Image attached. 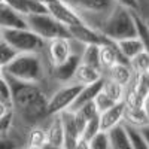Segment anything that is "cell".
I'll list each match as a JSON object with an SVG mask.
<instances>
[{"label":"cell","instance_id":"6da1fadb","mask_svg":"<svg viewBox=\"0 0 149 149\" xmlns=\"http://www.w3.org/2000/svg\"><path fill=\"white\" fill-rule=\"evenodd\" d=\"M72 8L88 26L100 30L106 18L118 5L116 0H61Z\"/></svg>","mask_w":149,"mask_h":149},{"label":"cell","instance_id":"7a4b0ae2","mask_svg":"<svg viewBox=\"0 0 149 149\" xmlns=\"http://www.w3.org/2000/svg\"><path fill=\"white\" fill-rule=\"evenodd\" d=\"M100 31L113 42L128 39V37H136L137 36V27H136L131 9L118 3L116 8L112 10V14L103 22Z\"/></svg>","mask_w":149,"mask_h":149},{"label":"cell","instance_id":"3957f363","mask_svg":"<svg viewBox=\"0 0 149 149\" xmlns=\"http://www.w3.org/2000/svg\"><path fill=\"white\" fill-rule=\"evenodd\" d=\"M26 19H27V27L46 40L55 39V37H70L67 26H64L63 22L54 18L49 12L29 14L26 15Z\"/></svg>","mask_w":149,"mask_h":149},{"label":"cell","instance_id":"277c9868","mask_svg":"<svg viewBox=\"0 0 149 149\" xmlns=\"http://www.w3.org/2000/svg\"><path fill=\"white\" fill-rule=\"evenodd\" d=\"M3 37L18 52H43L46 49V39L26 29H2Z\"/></svg>","mask_w":149,"mask_h":149},{"label":"cell","instance_id":"5b68a950","mask_svg":"<svg viewBox=\"0 0 149 149\" xmlns=\"http://www.w3.org/2000/svg\"><path fill=\"white\" fill-rule=\"evenodd\" d=\"M82 86L84 85H79L76 82H67L57 86L52 91V94L49 95V102H48L49 115H57L60 112L69 109V106L73 103V100L82 90Z\"/></svg>","mask_w":149,"mask_h":149},{"label":"cell","instance_id":"8992f818","mask_svg":"<svg viewBox=\"0 0 149 149\" xmlns=\"http://www.w3.org/2000/svg\"><path fill=\"white\" fill-rule=\"evenodd\" d=\"M67 30H69V33H70V37L84 42L85 45H90V43H94V45H104V43L113 42V40H110L109 37H106L100 30H97V29L88 26V24H85V22L73 24V26H67Z\"/></svg>","mask_w":149,"mask_h":149},{"label":"cell","instance_id":"52a82bcc","mask_svg":"<svg viewBox=\"0 0 149 149\" xmlns=\"http://www.w3.org/2000/svg\"><path fill=\"white\" fill-rule=\"evenodd\" d=\"M81 54H70L69 58L51 70V81L55 86H60L61 84H67L72 82L74 72H76L78 66L81 64Z\"/></svg>","mask_w":149,"mask_h":149},{"label":"cell","instance_id":"ba28073f","mask_svg":"<svg viewBox=\"0 0 149 149\" xmlns=\"http://www.w3.org/2000/svg\"><path fill=\"white\" fill-rule=\"evenodd\" d=\"M45 52L48 55L49 63L52 67L64 63L72 54L70 51V37H55V39L46 40V49Z\"/></svg>","mask_w":149,"mask_h":149},{"label":"cell","instance_id":"9c48e42d","mask_svg":"<svg viewBox=\"0 0 149 149\" xmlns=\"http://www.w3.org/2000/svg\"><path fill=\"white\" fill-rule=\"evenodd\" d=\"M46 8L49 14L54 18H57L60 22H63L64 26H73V24L84 22L76 12L72 8H69L64 2H61V0H52V2L46 3Z\"/></svg>","mask_w":149,"mask_h":149},{"label":"cell","instance_id":"30bf717a","mask_svg":"<svg viewBox=\"0 0 149 149\" xmlns=\"http://www.w3.org/2000/svg\"><path fill=\"white\" fill-rule=\"evenodd\" d=\"M26 15L8 5L5 0L0 2V29H26Z\"/></svg>","mask_w":149,"mask_h":149},{"label":"cell","instance_id":"8fae6325","mask_svg":"<svg viewBox=\"0 0 149 149\" xmlns=\"http://www.w3.org/2000/svg\"><path fill=\"white\" fill-rule=\"evenodd\" d=\"M61 121H63V127H64V146L67 149L78 148V142L81 139V133L74 121V112L72 110H63L60 112Z\"/></svg>","mask_w":149,"mask_h":149},{"label":"cell","instance_id":"7c38bea8","mask_svg":"<svg viewBox=\"0 0 149 149\" xmlns=\"http://www.w3.org/2000/svg\"><path fill=\"white\" fill-rule=\"evenodd\" d=\"M100 63L103 69V74H106L116 63H130V61L122 55L116 42H110L100 45Z\"/></svg>","mask_w":149,"mask_h":149},{"label":"cell","instance_id":"4fadbf2b","mask_svg":"<svg viewBox=\"0 0 149 149\" xmlns=\"http://www.w3.org/2000/svg\"><path fill=\"white\" fill-rule=\"evenodd\" d=\"M45 128H46V137H48V148L64 146V127L60 113L52 115Z\"/></svg>","mask_w":149,"mask_h":149},{"label":"cell","instance_id":"5bb4252c","mask_svg":"<svg viewBox=\"0 0 149 149\" xmlns=\"http://www.w3.org/2000/svg\"><path fill=\"white\" fill-rule=\"evenodd\" d=\"M103 81H104V76L102 79H98L90 85H84L82 90L79 91V94L76 95V98L73 100V103L69 106L67 110H72V112H76L78 109H81L84 104H86L88 102H93L95 95L103 90Z\"/></svg>","mask_w":149,"mask_h":149},{"label":"cell","instance_id":"9a60e30c","mask_svg":"<svg viewBox=\"0 0 149 149\" xmlns=\"http://www.w3.org/2000/svg\"><path fill=\"white\" fill-rule=\"evenodd\" d=\"M125 103L124 102H118L112 106L110 109H107L106 112L100 113V128L103 131H107L109 128H112L113 125L119 124L124 119V112H125Z\"/></svg>","mask_w":149,"mask_h":149},{"label":"cell","instance_id":"2e32d148","mask_svg":"<svg viewBox=\"0 0 149 149\" xmlns=\"http://www.w3.org/2000/svg\"><path fill=\"white\" fill-rule=\"evenodd\" d=\"M107 136H109V142H110V148L112 149H122V148H131L130 140H128V134H127V128L124 119L113 125L112 128L107 130Z\"/></svg>","mask_w":149,"mask_h":149},{"label":"cell","instance_id":"e0dca14e","mask_svg":"<svg viewBox=\"0 0 149 149\" xmlns=\"http://www.w3.org/2000/svg\"><path fill=\"white\" fill-rule=\"evenodd\" d=\"M8 5H10L14 9L21 12L22 15L29 14H42L48 12V8L40 0H5Z\"/></svg>","mask_w":149,"mask_h":149},{"label":"cell","instance_id":"ac0fdd59","mask_svg":"<svg viewBox=\"0 0 149 149\" xmlns=\"http://www.w3.org/2000/svg\"><path fill=\"white\" fill-rule=\"evenodd\" d=\"M104 76V74L100 72V70H97L88 64H84L81 63L76 69V72H74V76L72 79V82H76L79 85H90L98 79H102Z\"/></svg>","mask_w":149,"mask_h":149},{"label":"cell","instance_id":"d6986e66","mask_svg":"<svg viewBox=\"0 0 149 149\" xmlns=\"http://www.w3.org/2000/svg\"><path fill=\"white\" fill-rule=\"evenodd\" d=\"M106 76L115 79L116 82L122 84L127 88V86L133 82V79L136 78V73L133 72L130 63H116L113 67L106 73Z\"/></svg>","mask_w":149,"mask_h":149},{"label":"cell","instance_id":"ffe728a7","mask_svg":"<svg viewBox=\"0 0 149 149\" xmlns=\"http://www.w3.org/2000/svg\"><path fill=\"white\" fill-rule=\"evenodd\" d=\"M116 45H118V48H119V51L122 52V55L125 57L128 61H130L133 57H136L139 52L145 51V46H143V43H142V40H140L139 36L118 40Z\"/></svg>","mask_w":149,"mask_h":149},{"label":"cell","instance_id":"44dd1931","mask_svg":"<svg viewBox=\"0 0 149 149\" xmlns=\"http://www.w3.org/2000/svg\"><path fill=\"white\" fill-rule=\"evenodd\" d=\"M124 122L131 124L134 127L143 128L149 124V116L143 107H125L124 112Z\"/></svg>","mask_w":149,"mask_h":149},{"label":"cell","instance_id":"7402d4cb","mask_svg":"<svg viewBox=\"0 0 149 149\" xmlns=\"http://www.w3.org/2000/svg\"><path fill=\"white\" fill-rule=\"evenodd\" d=\"M81 63L88 64V66L100 70L103 73L102 63H100V45H94V43L85 45V49H84L82 57H81Z\"/></svg>","mask_w":149,"mask_h":149},{"label":"cell","instance_id":"603a6c76","mask_svg":"<svg viewBox=\"0 0 149 149\" xmlns=\"http://www.w3.org/2000/svg\"><path fill=\"white\" fill-rule=\"evenodd\" d=\"M26 148H48L46 128L42 127V125L30 128V131L27 134Z\"/></svg>","mask_w":149,"mask_h":149},{"label":"cell","instance_id":"cb8c5ba5","mask_svg":"<svg viewBox=\"0 0 149 149\" xmlns=\"http://www.w3.org/2000/svg\"><path fill=\"white\" fill-rule=\"evenodd\" d=\"M100 130H102L100 128V115L88 119V121H86V125H85L84 131H82V134H81V139L78 142V148H88L90 140Z\"/></svg>","mask_w":149,"mask_h":149},{"label":"cell","instance_id":"d4e9b609","mask_svg":"<svg viewBox=\"0 0 149 149\" xmlns=\"http://www.w3.org/2000/svg\"><path fill=\"white\" fill-rule=\"evenodd\" d=\"M125 86L122 84L116 82L115 79H112L104 74V81H103V91L115 102H124V95H125Z\"/></svg>","mask_w":149,"mask_h":149},{"label":"cell","instance_id":"484cf974","mask_svg":"<svg viewBox=\"0 0 149 149\" xmlns=\"http://www.w3.org/2000/svg\"><path fill=\"white\" fill-rule=\"evenodd\" d=\"M125 124V128H127V134H128V140H130V145L131 148L134 149H148V142L145 139V136L142 133V130L139 127H134L131 124Z\"/></svg>","mask_w":149,"mask_h":149},{"label":"cell","instance_id":"4316f807","mask_svg":"<svg viewBox=\"0 0 149 149\" xmlns=\"http://www.w3.org/2000/svg\"><path fill=\"white\" fill-rule=\"evenodd\" d=\"M131 14L134 17V22L136 27H137V36L140 37V40L145 46V49L149 52V27H148V21L134 9H131Z\"/></svg>","mask_w":149,"mask_h":149},{"label":"cell","instance_id":"83f0119b","mask_svg":"<svg viewBox=\"0 0 149 149\" xmlns=\"http://www.w3.org/2000/svg\"><path fill=\"white\" fill-rule=\"evenodd\" d=\"M130 66H131V69L136 74L149 73V52L146 51V49L142 51V52H139L136 57H133L130 60Z\"/></svg>","mask_w":149,"mask_h":149},{"label":"cell","instance_id":"f1b7e54d","mask_svg":"<svg viewBox=\"0 0 149 149\" xmlns=\"http://www.w3.org/2000/svg\"><path fill=\"white\" fill-rule=\"evenodd\" d=\"M18 54H19V52L2 36V39H0V64L5 67V66L9 64Z\"/></svg>","mask_w":149,"mask_h":149},{"label":"cell","instance_id":"f546056e","mask_svg":"<svg viewBox=\"0 0 149 149\" xmlns=\"http://www.w3.org/2000/svg\"><path fill=\"white\" fill-rule=\"evenodd\" d=\"M88 148H90V149H107V148H110V142H109L107 131H103V130L98 131L94 137L90 140Z\"/></svg>","mask_w":149,"mask_h":149},{"label":"cell","instance_id":"4dcf8cb0","mask_svg":"<svg viewBox=\"0 0 149 149\" xmlns=\"http://www.w3.org/2000/svg\"><path fill=\"white\" fill-rule=\"evenodd\" d=\"M94 103H95V106H97V110H98V113H103V112H106L107 109H110L112 106H113L115 103H118V102H115V100H112V98L102 90L100 93H98L97 95H95V98H94Z\"/></svg>","mask_w":149,"mask_h":149},{"label":"cell","instance_id":"1f68e13d","mask_svg":"<svg viewBox=\"0 0 149 149\" xmlns=\"http://www.w3.org/2000/svg\"><path fill=\"white\" fill-rule=\"evenodd\" d=\"M0 102L12 106V93H10V86H9L8 79L5 78V74L0 76Z\"/></svg>","mask_w":149,"mask_h":149},{"label":"cell","instance_id":"d6a6232c","mask_svg":"<svg viewBox=\"0 0 149 149\" xmlns=\"http://www.w3.org/2000/svg\"><path fill=\"white\" fill-rule=\"evenodd\" d=\"M81 113L86 118V119H91V118H94V116H98L100 113H98V110H97V106H95V103H94V100L93 102H88L86 104H84L81 109H78Z\"/></svg>","mask_w":149,"mask_h":149},{"label":"cell","instance_id":"836d02e7","mask_svg":"<svg viewBox=\"0 0 149 149\" xmlns=\"http://www.w3.org/2000/svg\"><path fill=\"white\" fill-rule=\"evenodd\" d=\"M10 124H12V112L10 113H8L6 116L3 118H0V137H5L9 127H10Z\"/></svg>","mask_w":149,"mask_h":149},{"label":"cell","instance_id":"e575fe53","mask_svg":"<svg viewBox=\"0 0 149 149\" xmlns=\"http://www.w3.org/2000/svg\"><path fill=\"white\" fill-rule=\"evenodd\" d=\"M137 5L139 9L136 12H139L145 19H149V0H137Z\"/></svg>","mask_w":149,"mask_h":149},{"label":"cell","instance_id":"d590c367","mask_svg":"<svg viewBox=\"0 0 149 149\" xmlns=\"http://www.w3.org/2000/svg\"><path fill=\"white\" fill-rule=\"evenodd\" d=\"M118 3L124 5V6H127L130 9H134V10H137L139 9V5H137V0H116Z\"/></svg>","mask_w":149,"mask_h":149},{"label":"cell","instance_id":"8d00e7d4","mask_svg":"<svg viewBox=\"0 0 149 149\" xmlns=\"http://www.w3.org/2000/svg\"><path fill=\"white\" fill-rule=\"evenodd\" d=\"M10 112H12V106H10V104L0 102V118L6 116L8 113H10Z\"/></svg>","mask_w":149,"mask_h":149},{"label":"cell","instance_id":"74e56055","mask_svg":"<svg viewBox=\"0 0 149 149\" xmlns=\"http://www.w3.org/2000/svg\"><path fill=\"white\" fill-rule=\"evenodd\" d=\"M143 109H145V112L148 113V116H149V93L146 94V97H145V100H143V106H142Z\"/></svg>","mask_w":149,"mask_h":149},{"label":"cell","instance_id":"f35d334b","mask_svg":"<svg viewBox=\"0 0 149 149\" xmlns=\"http://www.w3.org/2000/svg\"><path fill=\"white\" fill-rule=\"evenodd\" d=\"M142 130V133H143V136H145V139H146V142H148V146H149V124L146 127H143V128H140Z\"/></svg>","mask_w":149,"mask_h":149},{"label":"cell","instance_id":"ab89813d","mask_svg":"<svg viewBox=\"0 0 149 149\" xmlns=\"http://www.w3.org/2000/svg\"><path fill=\"white\" fill-rule=\"evenodd\" d=\"M2 74H3V66L0 64V76H2Z\"/></svg>","mask_w":149,"mask_h":149},{"label":"cell","instance_id":"60d3db41","mask_svg":"<svg viewBox=\"0 0 149 149\" xmlns=\"http://www.w3.org/2000/svg\"><path fill=\"white\" fill-rule=\"evenodd\" d=\"M2 36H3V30L0 29V39H2Z\"/></svg>","mask_w":149,"mask_h":149},{"label":"cell","instance_id":"b9f144b4","mask_svg":"<svg viewBox=\"0 0 149 149\" xmlns=\"http://www.w3.org/2000/svg\"><path fill=\"white\" fill-rule=\"evenodd\" d=\"M146 21H148V27H149V19H146Z\"/></svg>","mask_w":149,"mask_h":149},{"label":"cell","instance_id":"7bdbcfd3","mask_svg":"<svg viewBox=\"0 0 149 149\" xmlns=\"http://www.w3.org/2000/svg\"><path fill=\"white\" fill-rule=\"evenodd\" d=\"M0 2H3V0H0Z\"/></svg>","mask_w":149,"mask_h":149}]
</instances>
